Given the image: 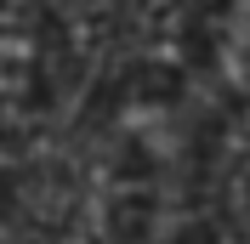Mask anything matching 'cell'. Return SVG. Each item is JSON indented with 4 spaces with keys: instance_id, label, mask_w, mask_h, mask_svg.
Here are the masks:
<instances>
[{
    "instance_id": "1",
    "label": "cell",
    "mask_w": 250,
    "mask_h": 244,
    "mask_svg": "<svg viewBox=\"0 0 250 244\" xmlns=\"http://www.w3.org/2000/svg\"><path fill=\"white\" fill-rule=\"evenodd\" d=\"M205 57L228 85H250V0H222L205 23Z\"/></svg>"
}]
</instances>
